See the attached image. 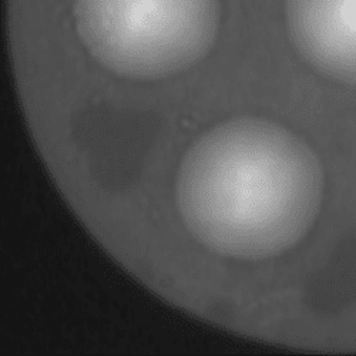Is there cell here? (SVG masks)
<instances>
[{"mask_svg":"<svg viewBox=\"0 0 356 356\" xmlns=\"http://www.w3.org/2000/svg\"><path fill=\"white\" fill-rule=\"evenodd\" d=\"M171 211L200 250L266 262L298 248L323 207L325 178L309 144L261 117H234L197 137L178 160Z\"/></svg>","mask_w":356,"mask_h":356,"instance_id":"cell-1","label":"cell"},{"mask_svg":"<svg viewBox=\"0 0 356 356\" xmlns=\"http://www.w3.org/2000/svg\"><path fill=\"white\" fill-rule=\"evenodd\" d=\"M84 54L118 80L159 83L210 54L220 0H72Z\"/></svg>","mask_w":356,"mask_h":356,"instance_id":"cell-2","label":"cell"},{"mask_svg":"<svg viewBox=\"0 0 356 356\" xmlns=\"http://www.w3.org/2000/svg\"><path fill=\"white\" fill-rule=\"evenodd\" d=\"M293 49L319 74L356 86V0H285Z\"/></svg>","mask_w":356,"mask_h":356,"instance_id":"cell-3","label":"cell"}]
</instances>
